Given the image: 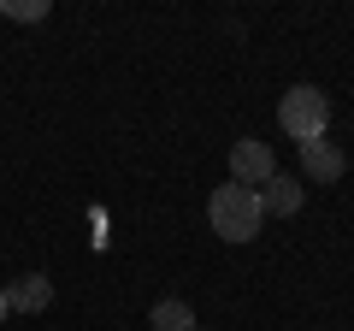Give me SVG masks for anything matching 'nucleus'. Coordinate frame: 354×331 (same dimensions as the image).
<instances>
[{
	"label": "nucleus",
	"mask_w": 354,
	"mask_h": 331,
	"mask_svg": "<svg viewBox=\"0 0 354 331\" xmlns=\"http://www.w3.org/2000/svg\"><path fill=\"white\" fill-rule=\"evenodd\" d=\"M207 219H213V237H225V242H254L266 225L260 195L242 190V184H218L213 202H207Z\"/></svg>",
	"instance_id": "1"
},
{
	"label": "nucleus",
	"mask_w": 354,
	"mask_h": 331,
	"mask_svg": "<svg viewBox=\"0 0 354 331\" xmlns=\"http://www.w3.org/2000/svg\"><path fill=\"white\" fill-rule=\"evenodd\" d=\"M278 125H283V136H295V142H319V136L330 130V95L313 89V83H295V89H283V101H278Z\"/></svg>",
	"instance_id": "2"
},
{
	"label": "nucleus",
	"mask_w": 354,
	"mask_h": 331,
	"mask_svg": "<svg viewBox=\"0 0 354 331\" xmlns=\"http://www.w3.org/2000/svg\"><path fill=\"white\" fill-rule=\"evenodd\" d=\"M272 172H278V160H272V148H266V142H254V136L230 142V184H242V190H260Z\"/></svg>",
	"instance_id": "3"
},
{
	"label": "nucleus",
	"mask_w": 354,
	"mask_h": 331,
	"mask_svg": "<svg viewBox=\"0 0 354 331\" xmlns=\"http://www.w3.org/2000/svg\"><path fill=\"white\" fill-rule=\"evenodd\" d=\"M254 195H260V213L266 219H295V213H301V190H295L290 172H272Z\"/></svg>",
	"instance_id": "4"
},
{
	"label": "nucleus",
	"mask_w": 354,
	"mask_h": 331,
	"mask_svg": "<svg viewBox=\"0 0 354 331\" xmlns=\"http://www.w3.org/2000/svg\"><path fill=\"white\" fill-rule=\"evenodd\" d=\"M342 166H348L342 142H330V136H319V142H301V172H307L313 184H330V178H342Z\"/></svg>",
	"instance_id": "5"
},
{
	"label": "nucleus",
	"mask_w": 354,
	"mask_h": 331,
	"mask_svg": "<svg viewBox=\"0 0 354 331\" xmlns=\"http://www.w3.org/2000/svg\"><path fill=\"white\" fill-rule=\"evenodd\" d=\"M48 302H53V278L48 272H24V278L6 290V307H12V314H41Z\"/></svg>",
	"instance_id": "6"
},
{
	"label": "nucleus",
	"mask_w": 354,
	"mask_h": 331,
	"mask_svg": "<svg viewBox=\"0 0 354 331\" xmlns=\"http://www.w3.org/2000/svg\"><path fill=\"white\" fill-rule=\"evenodd\" d=\"M153 331H195V314L189 302H177V296H165V302H153Z\"/></svg>",
	"instance_id": "7"
},
{
	"label": "nucleus",
	"mask_w": 354,
	"mask_h": 331,
	"mask_svg": "<svg viewBox=\"0 0 354 331\" xmlns=\"http://www.w3.org/2000/svg\"><path fill=\"white\" fill-rule=\"evenodd\" d=\"M6 12H12L18 24H41V18H48V0H12Z\"/></svg>",
	"instance_id": "8"
},
{
	"label": "nucleus",
	"mask_w": 354,
	"mask_h": 331,
	"mask_svg": "<svg viewBox=\"0 0 354 331\" xmlns=\"http://www.w3.org/2000/svg\"><path fill=\"white\" fill-rule=\"evenodd\" d=\"M6 314H12V307H6V284H0V319H6Z\"/></svg>",
	"instance_id": "9"
},
{
	"label": "nucleus",
	"mask_w": 354,
	"mask_h": 331,
	"mask_svg": "<svg viewBox=\"0 0 354 331\" xmlns=\"http://www.w3.org/2000/svg\"><path fill=\"white\" fill-rule=\"evenodd\" d=\"M195 331H201V325H195Z\"/></svg>",
	"instance_id": "10"
}]
</instances>
